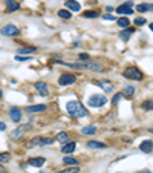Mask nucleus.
Returning <instances> with one entry per match:
<instances>
[{
    "label": "nucleus",
    "instance_id": "nucleus-39",
    "mask_svg": "<svg viewBox=\"0 0 153 173\" xmlns=\"http://www.w3.org/2000/svg\"><path fill=\"white\" fill-rule=\"evenodd\" d=\"M138 173H150V170H147V168H145V170H142V171H138Z\"/></svg>",
    "mask_w": 153,
    "mask_h": 173
},
{
    "label": "nucleus",
    "instance_id": "nucleus-15",
    "mask_svg": "<svg viewBox=\"0 0 153 173\" xmlns=\"http://www.w3.org/2000/svg\"><path fill=\"white\" fill-rule=\"evenodd\" d=\"M28 162H29V165H32V167H41V165L46 162V159H44V158H29Z\"/></svg>",
    "mask_w": 153,
    "mask_h": 173
},
{
    "label": "nucleus",
    "instance_id": "nucleus-28",
    "mask_svg": "<svg viewBox=\"0 0 153 173\" xmlns=\"http://www.w3.org/2000/svg\"><path fill=\"white\" fill-rule=\"evenodd\" d=\"M98 84H99L101 87H103V89H106L107 92H112V90H113V87H112V84H110L109 81H99Z\"/></svg>",
    "mask_w": 153,
    "mask_h": 173
},
{
    "label": "nucleus",
    "instance_id": "nucleus-29",
    "mask_svg": "<svg viewBox=\"0 0 153 173\" xmlns=\"http://www.w3.org/2000/svg\"><path fill=\"white\" fill-rule=\"evenodd\" d=\"M57 139H58L60 142H67V141H69V135L64 133V132H61V133L57 135Z\"/></svg>",
    "mask_w": 153,
    "mask_h": 173
},
{
    "label": "nucleus",
    "instance_id": "nucleus-2",
    "mask_svg": "<svg viewBox=\"0 0 153 173\" xmlns=\"http://www.w3.org/2000/svg\"><path fill=\"white\" fill-rule=\"evenodd\" d=\"M122 75L125 77V78H129V80H135V81H139V80H142V72L138 69V67H133V66H130V67H125L124 69V72H122Z\"/></svg>",
    "mask_w": 153,
    "mask_h": 173
},
{
    "label": "nucleus",
    "instance_id": "nucleus-33",
    "mask_svg": "<svg viewBox=\"0 0 153 173\" xmlns=\"http://www.w3.org/2000/svg\"><path fill=\"white\" fill-rule=\"evenodd\" d=\"M147 23V20L144 18V17H136L135 18V24H138V26H141V24H145Z\"/></svg>",
    "mask_w": 153,
    "mask_h": 173
},
{
    "label": "nucleus",
    "instance_id": "nucleus-17",
    "mask_svg": "<svg viewBox=\"0 0 153 173\" xmlns=\"http://www.w3.org/2000/svg\"><path fill=\"white\" fill-rule=\"evenodd\" d=\"M75 147H76L75 142H66V144L61 147V152L66 153V155H67V153H72V152L75 150Z\"/></svg>",
    "mask_w": 153,
    "mask_h": 173
},
{
    "label": "nucleus",
    "instance_id": "nucleus-10",
    "mask_svg": "<svg viewBox=\"0 0 153 173\" xmlns=\"http://www.w3.org/2000/svg\"><path fill=\"white\" fill-rule=\"evenodd\" d=\"M35 89H37V92H38L40 95H43V96H47V95H49V89H47V84H46L44 81L35 83Z\"/></svg>",
    "mask_w": 153,
    "mask_h": 173
},
{
    "label": "nucleus",
    "instance_id": "nucleus-5",
    "mask_svg": "<svg viewBox=\"0 0 153 173\" xmlns=\"http://www.w3.org/2000/svg\"><path fill=\"white\" fill-rule=\"evenodd\" d=\"M75 75H72V73H63V75L60 77V80H58V83H60V86H69V84H72V83H75Z\"/></svg>",
    "mask_w": 153,
    "mask_h": 173
},
{
    "label": "nucleus",
    "instance_id": "nucleus-22",
    "mask_svg": "<svg viewBox=\"0 0 153 173\" xmlns=\"http://www.w3.org/2000/svg\"><path fill=\"white\" fill-rule=\"evenodd\" d=\"M96 132V127L95 126H87V127H83L81 129V133L83 135H93Z\"/></svg>",
    "mask_w": 153,
    "mask_h": 173
},
{
    "label": "nucleus",
    "instance_id": "nucleus-30",
    "mask_svg": "<svg viewBox=\"0 0 153 173\" xmlns=\"http://www.w3.org/2000/svg\"><path fill=\"white\" fill-rule=\"evenodd\" d=\"M58 15H60L61 18H70V17H72V14H70L67 9H60V11H58Z\"/></svg>",
    "mask_w": 153,
    "mask_h": 173
},
{
    "label": "nucleus",
    "instance_id": "nucleus-12",
    "mask_svg": "<svg viewBox=\"0 0 153 173\" xmlns=\"http://www.w3.org/2000/svg\"><path fill=\"white\" fill-rule=\"evenodd\" d=\"M9 116H11V119H12V121L18 122V121L21 119V110H20V109H17V107H12V109L9 110Z\"/></svg>",
    "mask_w": 153,
    "mask_h": 173
},
{
    "label": "nucleus",
    "instance_id": "nucleus-23",
    "mask_svg": "<svg viewBox=\"0 0 153 173\" xmlns=\"http://www.w3.org/2000/svg\"><path fill=\"white\" fill-rule=\"evenodd\" d=\"M141 107H142L144 110H153V100H145V101H142Z\"/></svg>",
    "mask_w": 153,
    "mask_h": 173
},
{
    "label": "nucleus",
    "instance_id": "nucleus-36",
    "mask_svg": "<svg viewBox=\"0 0 153 173\" xmlns=\"http://www.w3.org/2000/svg\"><path fill=\"white\" fill-rule=\"evenodd\" d=\"M80 60H90V57L87 54H80Z\"/></svg>",
    "mask_w": 153,
    "mask_h": 173
},
{
    "label": "nucleus",
    "instance_id": "nucleus-20",
    "mask_svg": "<svg viewBox=\"0 0 153 173\" xmlns=\"http://www.w3.org/2000/svg\"><path fill=\"white\" fill-rule=\"evenodd\" d=\"M116 24H118L119 28H129L130 21H129V18H127V17H121V18L116 20Z\"/></svg>",
    "mask_w": 153,
    "mask_h": 173
},
{
    "label": "nucleus",
    "instance_id": "nucleus-41",
    "mask_svg": "<svg viewBox=\"0 0 153 173\" xmlns=\"http://www.w3.org/2000/svg\"><path fill=\"white\" fill-rule=\"evenodd\" d=\"M150 29H151V31H153V23H151V24H150Z\"/></svg>",
    "mask_w": 153,
    "mask_h": 173
},
{
    "label": "nucleus",
    "instance_id": "nucleus-8",
    "mask_svg": "<svg viewBox=\"0 0 153 173\" xmlns=\"http://www.w3.org/2000/svg\"><path fill=\"white\" fill-rule=\"evenodd\" d=\"M52 142V139L50 138H34V139H31L29 142H28V145L29 147H35V145H44V144H50Z\"/></svg>",
    "mask_w": 153,
    "mask_h": 173
},
{
    "label": "nucleus",
    "instance_id": "nucleus-7",
    "mask_svg": "<svg viewBox=\"0 0 153 173\" xmlns=\"http://www.w3.org/2000/svg\"><path fill=\"white\" fill-rule=\"evenodd\" d=\"M83 69H90V70H103V69H104V66L101 64V63H96V61H90V60H87V61H84V63H83Z\"/></svg>",
    "mask_w": 153,
    "mask_h": 173
},
{
    "label": "nucleus",
    "instance_id": "nucleus-14",
    "mask_svg": "<svg viewBox=\"0 0 153 173\" xmlns=\"http://www.w3.org/2000/svg\"><path fill=\"white\" fill-rule=\"evenodd\" d=\"M26 110H28L29 113H38V112L46 110V106H44V104H34V106H29Z\"/></svg>",
    "mask_w": 153,
    "mask_h": 173
},
{
    "label": "nucleus",
    "instance_id": "nucleus-19",
    "mask_svg": "<svg viewBox=\"0 0 153 173\" xmlns=\"http://www.w3.org/2000/svg\"><path fill=\"white\" fill-rule=\"evenodd\" d=\"M87 147H89V149H104L106 145L103 142H99V141H89Z\"/></svg>",
    "mask_w": 153,
    "mask_h": 173
},
{
    "label": "nucleus",
    "instance_id": "nucleus-34",
    "mask_svg": "<svg viewBox=\"0 0 153 173\" xmlns=\"http://www.w3.org/2000/svg\"><path fill=\"white\" fill-rule=\"evenodd\" d=\"M121 98H122V93H121V92L115 93V95H113V98H112V103H113V104H116V103L121 100Z\"/></svg>",
    "mask_w": 153,
    "mask_h": 173
},
{
    "label": "nucleus",
    "instance_id": "nucleus-25",
    "mask_svg": "<svg viewBox=\"0 0 153 173\" xmlns=\"http://www.w3.org/2000/svg\"><path fill=\"white\" fill-rule=\"evenodd\" d=\"M37 49L34 47V46H28V47H21V49H18V54H32V52H35Z\"/></svg>",
    "mask_w": 153,
    "mask_h": 173
},
{
    "label": "nucleus",
    "instance_id": "nucleus-32",
    "mask_svg": "<svg viewBox=\"0 0 153 173\" xmlns=\"http://www.w3.org/2000/svg\"><path fill=\"white\" fill-rule=\"evenodd\" d=\"M11 159V155L8 152H3V153H0V162H8Z\"/></svg>",
    "mask_w": 153,
    "mask_h": 173
},
{
    "label": "nucleus",
    "instance_id": "nucleus-16",
    "mask_svg": "<svg viewBox=\"0 0 153 173\" xmlns=\"http://www.w3.org/2000/svg\"><path fill=\"white\" fill-rule=\"evenodd\" d=\"M66 8L70 9V11H80V3L75 2V0H66Z\"/></svg>",
    "mask_w": 153,
    "mask_h": 173
},
{
    "label": "nucleus",
    "instance_id": "nucleus-13",
    "mask_svg": "<svg viewBox=\"0 0 153 173\" xmlns=\"http://www.w3.org/2000/svg\"><path fill=\"white\" fill-rule=\"evenodd\" d=\"M5 3H6V8H8V11H9V12L17 11V9H18V6H20L17 0H5Z\"/></svg>",
    "mask_w": 153,
    "mask_h": 173
},
{
    "label": "nucleus",
    "instance_id": "nucleus-3",
    "mask_svg": "<svg viewBox=\"0 0 153 173\" xmlns=\"http://www.w3.org/2000/svg\"><path fill=\"white\" fill-rule=\"evenodd\" d=\"M87 103H89L90 107H101V106H104L107 103V98H106V95L95 93V95H92L87 100Z\"/></svg>",
    "mask_w": 153,
    "mask_h": 173
},
{
    "label": "nucleus",
    "instance_id": "nucleus-31",
    "mask_svg": "<svg viewBox=\"0 0 153 173\" xmlns=\"http://www.w3.org/2000/svg\"><path fill=\"white\" fill-rule=\"evenodd\" d=\"M83 15H84V17H87V18H90V17H92V18H95V17H98L99 14H98L96 11H90V9H89V11H84V12H83Z\"/></svg>",
    "mask_w": 153,
    "mask_h": 173
},
{
    "label": "nucleus",
    "instance_id": "nucleus-18",
    "mask_svg": "<svg viewBox=\"0 0 153 173\" xmlns=\"http://www.w3.org/2000/svg\"><path fill=\"white\" fill-rule=\"evenodd\" d=\"M133 32H135V29H133V28H130V29H129V28H125L124 31H121V32H119V37H121L122 40H129V38H130V35H132Z\"/></svg>",
    "mask_w": 153,
    "mask_h": 173
},
{
    "label": "nucleus",
    "instance_id": "nucleus-27",
    "mask_svg": "<svg viewBox=\"0 0 153 173\" xmlns=\"http://www.w3.org/2000/svg\"><path fill=\"white\" fill-rule=\"evenodd\" d=\"M80 171V168H78V165H73V167H67V168H64V170H60L58 173H78Z\"/></svg>",
    "mask_w": 153,
    "mask_h": 173
},
{
    "label": "nucleus",
    "instance_id": "nucleus-6",
    "mask_svg": "<svg viewBox=\"0 0 153 173\" xmlns=\"http://www.w3.org/2000/svg\"><path fill=\"white\" fill-rule=\"evenodd\" d=\"M132 6H133V2H125V3H122L121 6L116 8V12H118V14H122V15L132 14V12H133V11H132Z\"/></svg>",
    "mask_w": 153,
    "mask_h": 173
},
{
    "label": "nucleus",
    "instance_id": "nucleus-35",
    "mask_svg": "<svg viewBox=\"0 0 153 173\" xmlns=\"http://www.w3.org/2000/svg\"><path fill=\"white\" fill-rule=\"evenodd\" d=\"M15 60H17V61H28V60H29V57H20V55H17V57H15Z\"/></svg>",
    "mask_w": 153,
    "mask_h": 173
},
{
    "label": "nucleus",
    "instance_id": "nucleus-24",
    "mask_svg": "<svg viewBox=\"0 0 153 173\" xmlns=\"http://www.w3.org/2000/svg\"><path fill=\"white\" fill-rule=\"evenodd\" d=\"M121 93H122V95H127V96H132V95L135 93V87H133V86H125Z\"/></svg>",
    "mask_w": 153,
    "mask_h": 173
},
{
    "label": "nucleus",
    "instance_id": "nucleus-11",
    "mask_svg": "<svg viewBox=\"0 0 153 173\" xmlns=\"http://www.w3.org/2000/svg\"><path fill=\"white\" fill-rule=\"evenodd\" d=\"M139 149H141V152H144V153H150V152L153 150V141H150V139L142 141V142L139 144Z\"/></svg>",
    "mask_w": 153,
    "mask_h": 173
},
{
    "label": "nucleus",
    "instance_id": "nucleus-42",
    "mask_svg": "<svg viewBox=\"0 0 153 173\" xmlns=\"http://www.w3.org/2000/svg\"><path fill=\"white\" fill-rule=\"evenodd\" d=\"M151 9H153V5H151Z\"/></svg>",
    "mask_w": 153,
    "mask_h": 173
},
{
    "label": "nucleus",
    "instance_id": "nucleus-21",
    "mask_svg": "<svg viewBox=\"0 0 153 173\" xmlns=\"http://www.w3.org/2000/svg\"><path fill=\"white\" fill-rule=\"evenodd\" d=\"M63 162L67 164V165H78V159L73 158V156H64L63 158Z\"/></svg>",
    "mask_w": 153,
    "mask_h": 173
},
{
    "label": "nucleus",
    "instance_id": "nucleus-1",
    "mask_svg": "<svg viewBox=\"0 0 153 173\" xmlns=\"http://www.w3.org/2000/svg\"><path fill=\"white\" fill-rule=\"evenodd\" d=\"M66 110H67V113H69L70 116H73V118H83V116L87 115L86 107H84L80 101H69V103L66 104Z\"/></svg>",
    "mask_w": 153,
    "mask_h": 173
},
{
    "label": "nucleus",
    "instance_id": "nucleus-40",
    "mask_svg": "<svg viewBox=\"0 0 153 173\" xmlns=\"http://www.w3.org/2000/svg\"><path fill=\"white\" fill-rule=\"evenodd\" d=\"M2 96H3V93H2V90H0V100H2Z\"/></svg>",
    "mask_w": 153,
    "mask_h": 173
},
{
    "label": "nucleus",
    "instance_id": "nucleus-4",
    "mask_svg": "<svg viewBox=\"0 0 153 173\" xmlns=\"http://www.w3.org/2000/svg\"><path fill=\"white\" fill-rule=\"evenodd\" d=\"M2 34L6 35V37H14V35L18 34V28L15 24H6V26L2 28Z\"/></svg>",
    "mask_w": 153,
    "mask_h": 173
},
{
    "label": "nucleus",
    "instance_id": "nucleus-9",
    "mask_svg": "<svg viewBox=\"0 0 153 173\" xmlns=\"http://www.w3.org/2000/svg\"><path fill=\"white\" fill-rule=\"evenodd\" d=\"M29 127H31V124H24V126H20L18 129H15V130H12V132H11V138H12V139H18V138H21L23 132H26Z\"/></svg>",
    "mask_w": 153,
    "mask_h": 173
},
{
    "label": "nucleus",
    "instance_id": "nucleus-37",
    "mask_svg": "<svg viewBox=\"0 0 153 173\" xmlns=\"http://www.w3.org/2000/svg\"><path fill=\"white\" fill-rule=\"evenodd\" d=\"M104 20H115V17H113V15H109V14H107V15H104Z\"/></svg>",
    "mask_w": 153,
    "mask_h": 173
},
{
    "label": "nucleus",
    "instance_id": "nucleus-26",
    "mask_svg": "<svg viewBox=\"0 0 153 173\" xmlns=\"http://www.w3.org/2000/svg\"><path fill=\"white\" fill-rule=\"evenodd\" d=\"M151 9V5H148V3H142V5H138L136 6V11L138 12H145V11H150Z\"/></svg>",
    "mask_w": 153,
    "mask_h": 173
},
{
    "label": "nucleus",
    "instance_id": "nucleus-38",
    "mask_svg": "<svg viewBox=\"0 0 153 173\" xmlns=\"http://www.w3.org/2000/svg\"><path fill=\"white\" fill-rule=\"evenodd\" d=\"M6 129V124H5V122H2V121H0V130H5Z\"/></svg>",
    "mask_w": 153,
    "mask_h": 173
}]
</instances>
